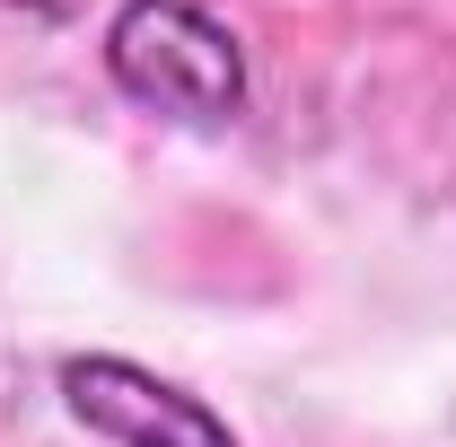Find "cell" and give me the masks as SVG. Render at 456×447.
<instances>
[{
	"label": "cell",
	"instance_id": "obj_1",
	"mask_svg": "<svg viewBox=\"0 0 456 447\" xmlns=\"http://www.w3.org/2000/svg\"><path fill=\"white\" fill-rule=\"evenodd\" d=\"M106 79L132 106L202 132L246 114V53L202 0H123L106 18Z\"/></svg>",
	"mask_w": 456,
	"mask_h": 447
},
{
	"label": "cell",
	"instance_id": "obj_2",
	"mask_svg": "<svg viewBox=\"0 0 456 447\" xmlns=\"http://www.w3.org/2000/svg\"><path fill=\"white\" fill-rule=\"evenodd\" d=\"M53 386L70 403V421L97 430V439H114V447H237V430H228L202 394H184L175 378L141 369V360H114V351L61 360Z\"/></svg>",
	"mask_w": 456,
	"mask_h": 447
}]
</instances>
